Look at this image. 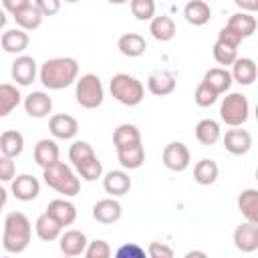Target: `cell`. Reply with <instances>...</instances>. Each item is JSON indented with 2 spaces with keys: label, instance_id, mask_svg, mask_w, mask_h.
I'll return each mask as SVG.
<instances>
[{
  "label": "cell",
  "instance_id": "44",
  "mask_svg": "<svg viewBox=\"0 0 258 258\" xmlns=\"http://www.w3.org/2000/svg\"><path fill=\"white\" fill-rule=\"evenodd\" d=\"M147 254L151 258H171L173 256V250L165 242H151L147 246Z\"/></svg>",
  "mask_w": 258,
  "mask_h": 258
},
{
  "label": "cell",
  "instance_id": "23",
  "mask_svg": "<svg viewBox=\"0 0 258 258\" xmlns=\"http://www.w3.org/2000/svg\"><path fill=\"white\" fill-rule=\"evenodd\" d=\"M28 42H30V38H28L26 30H22V28H10L0 38L2 48L10 54H22L28 48Z\"/></svg>",
  "mask_w": 258,
  "mask_h": 258
},
{
  "label": "cell",
  "instance_id": "28",
  "mask_svg": "<svg viewBox=\"0 0 258 258\" xmlns=\"http://www.w3.org/2000/svg\"><path fill=\"white\" fill-rule=\"evenodd\" d=\"M58 155H60V151H58V145H56L54 139L44 137V139H40V141L34 145V161H36L40 167H46V165L58 161Z\"/></svg>",
  "mask_w": 258,
  "mask_h": 258
},
{
  "label": "cell",
  "instance_id": "22",
  "mask_svg": "<svg viewBox=\"0 0 258 258\" xmlns=\"http://www.w3.org/2000/svg\"><path fill=\"white\" fill-rule=\"evenodd\" d=\"M226 26L232 28V30L244 40V38H250V36L256 32L258 22H256L254 14H250V12H236V14H232V16L228 18Z\"/></svg>",
  "mask_w": 258,
  "mask_h": 258
},
{
  "label": "cell",
  "instance_id": "19",
  "mask_svg": "<svg viewBox=\"0 0 258 258\" xmlns=\"http://www.w3.org/2000/svg\"><path fill=\"white\" fill-rule=\"evenodd\" d=\"M46 214H50L62 228L71 226L77 220V208L73 202H69L67 198H56L52 202H48L46 206Z\"/></svg>",
  "mask_w": 258,
  "mask_h": 258
},
{
  "label": "cell",
  "instance_id": "30",
  "mask_svg": "<svg viewBox=\"0 0 258 258\" xmlns=\"http://www.w3.org/2000/svg\"><path fill=\"white\" fill-rule=\"evenodd\" d=\"M218 175H220V167H218V163L214 159L204 157V159H200L194 165V179L200 185H212V183H216Z\"/></svg>",
  "mask_w": 258,
  "mask_h": 258
},
{
  "label": "cell",
  "instance_id": "15",
  "mask_svg": "<svg viewBox=\"0 0 258 258\" xmlns=\"http://www.w3.org/2000/svg\"><path fill=\"white\" fill-rule=\"evenodd\" d=\"M87 244H89V240H87L85 232H81V230H67V232H60V236H58V248L64 256L85 254Z\"/></svg>",
  "mask_w": 258,
  "mask_h": 258
},
{
  "label": "cell",
  "instance_id": "45",
  "mask_svg": "<svg viewBox=\"0 0 258 258\" xmlns=\"http://www.w3.org/2000/svg\"><path fill=\"white\" fill-rule=\"evenodd\" d=\"M62 0H34V6L42 12V16H54L60 10Z\"/></svg>",
  "mask_w": 258,
  "mask_h": 258
},
{
  "label": "cell",
  "instance_id": "12",
  "mask_svg": "<svg viewBox=\"0 0 258 258\" xmlns=\"http://www.w3.org/2000/svg\"><path fill=\"white\" fill-rule=\"evenodd\" d=\"M234 246L244 254L256 252L258 250V224L246 220L244 224L236 226V230H234Z\"/></svg>",
  "mask_w": 258,
  "mask_h": 258
},
{
  "label": "cell",
  "instance_id": "36",
  "mask_svg": "<svg viewBox=\"0 0 258 258\" xmlns=\"http://www.w3.org/2000/svg\"><path fill=\"white\" fill-rule=\"evenodd\" d=\"M75 169L81 175V179H85V181H95V179H99L103 175V165H101V161H99L97 155L91 157V159H87V161H83Z\"/></svg>",
  "mask_w": 258,
  "mask_h": 258
},
{
  "label": "cell",
  "instance_id": "17",
  "mask_svg": "<svg viewBox=\"0 0 258 258\" xmlns=\"http://www.w3.org/2000/svg\"><path fill=\"white\" fill-rule=\"evenodd\" d=\"M147 91L155 97H165V95H171L175 91V77L173 73L169 71H153L149 77H147Z\"/></svg>",
  "mask_w": 258,
  "mask_h": 258
},
{
  "label": "cell",
  "instance_id": "3",
  "mask_svg": "<svg viewBox=\"0 0 258 258\" xmlns=\"http://www.w3.org/2000/svg\"><path fill=\"white\" fill-rule=\"evenodd\" d=\"M42 177H44V183L48 187H52L54 191L62 194L64 198H73V196H77L81 191V179L60 159L50 163V165H46V167H42Z\"/></svg>",
  "mask_w": 258,
  "mask_h": 258
},
{
  "label": "cell",
  "instance_id": "13",
  "mask_svg": "<svg viewBox=\"0 0 258 258\" xmlns=\"http://www.w3.org/2000/svg\"><path fill=\"white\" fill-rule=\"evenodd\" d=\"M22 105H24L26 115L32 119H44L52 111V99L44 91H32L30 95L24 97Z\"/></svg>",
  "mask_w": 258,
  "mask_h": 258
},
{
  "label": "cell",
  "instance_id": "38",
  "mask_svg": "<svg viewBox=\"0 0 258 258\" xmlns=\"http://www.w3.org/2000/svg\"><path fill=\"white\" fill-rule=\"evenodd\" d=\"M129 8L131 14L141 22L151 20L155 16V0H129Z\"/></svg>",
  "mask_w": 258,
  "mask_h": 258
},
{
  "label": "cell",
  "instance_id": "16",
  "mask_svg": "<svg viewBox=\"0 0 258 258\" xmlns=\"http://www.w3.org/2000/svg\"><path fill=\"white\" fill-rule=\"evenodd\" d=\"M103 189L111 198H121V196L129 194V189H131V177H129V173L123 171V169H111L103 177Z\"/></svg>",
  "mask_w": 258,
  "mask_h": 258
},
{
  "label": "cell",
  "instance_id": "48",
  "mask_svg": "<svg viewBox=\"0 0 258 258\" xmlns=\"http://www.w3.org/2000/svg\"><path fill=\"white\" fill-rule=\"evenodd\" d=\"M234 4L242 12H250V14H254L258 10V0H234Z\"/></svg>",
  "mask_w": 258,
  "mask_h": 258
},
{
  "label": "cell",
  "instance_id": "40",
  "mask_svg": "<svg viewBox=\"0 0 258 258\" xmlns=\"http://www.w3.org/2000/svg\"><path fill=\"white\" fill-rule=\"evenodd\" d=\"M212 52H214L216 62L222 64V67H230V64L236 60V56H238V48H232V46H228V44H224V42H218V40H216Z\"/></svg>",
  "mask_w": 258,
  "mask_h": 258
},
{
  "label": "cell",
  "instance_id": "46",
  "mask_svg": "<svg viewBox=\"0 0 258 258\" xmlns=\"http://www.w3.org/2000/svg\"><path fill=\"white\" fill-rule=\"evenodd\" d=\"M218 42H224V44H228V46H232V48H238L240 42H242V38H240L232 28L224 26V28L218 32Z\"/></svg>",
  "mask_w": 258,
  "mask_h": 258
},
{
  "label": "cell",
  "instance_id": "29",
  "mask_svg": "<svg viewBox=\"0 0 258 258\" xmlns=\"http://www.w3.org/2000/svg\"><path fill=\"white\" fill-rule=\"evenodd\" d=\"M12 18H14V22L18 24V28H22V30H36L40 24H42V12L34 6V4H28V6H24L22 10H18V12H14L12 14Z\"/></svg>",
  "mask_w": 258,
  "mask_h": 258
},
{
  "label": "cell",
  "instance_id": "53",
  "mask_svg": "<svg viewBox=\"0 0 258 258\" xmlns=\"http://www.w3.org/2000/svg\"><path fill=\"white\" fill-rule=\"evenodd\" d=\"M62 2H67V4H77V2H81V0H62Z\"/></svg>",
  "mask_w": 258,
  "mask_h": 258
},
{
  "label": "cell",
  "instance_id": "52",
  "mask_svg": "<svg viewBox=\"0 0 258 258\" xmlns=\"http://www.w3.org/2000/svg\"><path fill=\"white\" fill-rule=\"evenodd\" d=\"M109 4H125V2H129V0H107Z\"/></svg>",
  "mask_w": 258,
  "mask_h": 258
},
{
  "label": "cell",
  "instance_id": "41",
  "mask_svg": "<svg viewBox=\"0 0 258 258\" xmlns=\"http://www.w3.org/2000/svg\"><path fill=\"white\" fill-rule=\"evenodd\" d=\"M87 258H109L111 256V246L105 240H93L85 248Z\"/></svg>",
  "mask_w": 258,
  "mask_h": 258
},
{
  "label": "cell",
  "instance_id": "32",
  "mask_svg": "<svg viewBox=\"0 0 258 258\" xmlns=\"http://www.w3.org/2000/svg\"><path fill=\"white\" fill-rule=\"evenodd\" d=\"M24 151V137L16 129H8L0 135V153L8 157H18Z\"/></svg>",
  "mask_w": 258,
  "mask_h": 258
},
{
  "label": "cell",
  "instance_id": "14",
  "mask_svg": "<svg viewBox=\"0 0 258 258\" xmlns=\"http://www.w3.org/2000/svg\"><path fill=\"white\" fill-rule=\"evenodd\" d=\"M123 216V208L121 204L115 200V198H105V200H99L95 206H93V218L99 222V224H115L119 222Z\"/></svg>",
  "mask_w": 258,
  "mask_h": 258
},
{
  "label": "cell",
  "instance_id": "34",
  "mask_svg": "<svg viewBox=\"0 0 258 258\" xmlns=\"http://www.w3.org/2000/svg\"><path fill=\"white\" fill-rule=\"evenodd\" d=\"M220 137H222V129H220L218 121H214V119L198 121V125H196V139L202 145H214V143L220 141Z\"/></svg>",
  "mask_w": 258,
  "mask_h": 258
},
{
  "label": "cell",
  "instance_id": "8",
  "mask_svg": "<svg viewBox=\"0 0 258 258\" xmlns=\"http://www.w3.org/2000/svg\"><path fill=\"white\" fill-rule=\"evenodd\" d=\"M10 75H12V81L18 85V87H28L34 83L36 75H38V67H36V60L34 56H28V54H18L10 67Z\"/></svg>",
  "mask_w": 258,
  "mask_h": 258
},
{
  "label": "cell",
  "instance_id": "21",
  "mask_svg": "<svg viewBox=\"0 0 258 258\" xmlns=\"http://www.w3.org/2000/svg\"><path fill=\"white\" fill-rule=\"evenodd\" d=\"M117 48H119V52H121L123 56L137 58V56H141V54L145 52L147 42H145V38H143L141 34H137V32H125V34L119 36Z\"/></svg>",
  "mask_w": 258,
  "mask_h": 258
},
{
  "label": "cell",
  "instance_id": "42",
  "mask_svg": "<svg viewBox=\"0 0 258 258\" xmlns=\"http://www.w3.org/2000/svg\"><path fill=\"white\" fill-rule=\"evenodd\" d=\"M14 175H16V163H14V157L0 155V181H12Z\"/></svg>",
  "mask_w": 258,
  "mask_h": 258
},
{
  "label": "cell",
  "instance_id": "1",
  "mask_svg": "<svg viewBox=\"0 0 258 258\" xmlns=\"http://www.w3.org/2000/svg\"><path fill=\"white\" fill-rule=\"evenodd\" d=\"M79 77V62L73 56H54L46 58L40 64L38 79L44 89L48 91H60L71 87Z\"/></svg>",
  "mask_w": 258,
  "mask_h": 258
},
{
  "label": "cell",
  "instance_id": "6",
  "mask_svg": "<svg viewBox=\"0 0 258 258\" xmlns=\"http://www.w3.org/2000/svg\"><path fill=\"white\" fill-rule=\"evenodd\" d=\"M250 117L248 97L242 93H228L220 105V119L228 127H242Z\"/></svg>",
  "mask_w": 258,
  "mask_h": 258
},
{
  "label": "cell",
  "instance_id": "18",
  "mask_svg": "<svg viewBox=\"0 0 258 258\" xmlns=\"http://www.w3.org/2000/svg\"><path fill=\"white\" fill-rule=\"evenodd\" d=\"M232 81H236L242 87H250L256 77H258V69L256 62L248 56H236V60L232 62Z\"/></svg>",
  "mask_w": 258,
  "mask_h": 258
},
{
  "label": "cell",
  "instance_id": "49",
  "mask_svg": "<svg viewBox=\"0 0 258 258\" xmlns=\"http://www.w3.org/2000/svg\"><path fill=\"white\" fill-rule=\"evenodd\" d=\"M6 202H8V191L0 185V212H2V208L6 206Z\"/></svg>",
  "mask_w": 258,
  "mask_h": 258
},
{
  "label": "cell",
  "instance_id": "11",
  "mask_svg": "<svg viewBox=\"0 0 258 258\" xmlns=\"http://www.w3.org/2000/svg\"><path fill=\"white\" fill-rule=\"evenodd\" d=\"M224 147L228 153L232 155H246L252 149V135L250 131L242 129V127H232L226 131V135L222 137Z\"/></svg>",
  "mask_w": 258,
  "mask_h": 258
},
{
  "label": "cell",
  "instance_id": "33",
  "mask_svg": "<svg viewBox=\"0 0 258 258\" xmlns=\"http://www.w3.org/2000/svg\"><path fill=\"white\" fill-rule=\"evenodd\" d=\"M22 101V95L16 85L12 83H2L0 85V117L10 115Z\"/></svg>",
  "mask_w": 258,
  "mask_h": 258
},
{
  "label": "cell",
  "instance_id": "20",
  "mask_svg": "<svg viewBox=\"0 0 258 258\" xmlns=\"http://www.w3.org/2000/svg\"><path fill=\"white\" fill-rule=\"evenodd\" d=\"M183 18L191 26H204L212 18V8L206 0H187L183 6Z\"/></svg>",
  "mask_w": 258,
  "mask_h": 258
},
{
  "label": "cell",
  "instance_id": "47",
  "mask_svg": "<svg viewBox=\"0 0 258 258\" xmlns=\"http://www.w3.org/2000/svg\"><path fill=\"white\" fill-rule=\"evenodd\" d=\"M28 4H32V2H30V0H2V8H4L6 12H10V14L22 10V8L28 6Z\"/></svg>",
  "mask_w": 258,
  "mask_h": 258
},
{
  "label": "cell",
  "instance_id": "24",
  "mask_svg": "<svg viewBox=\"0 0 258 258\" xmlns=\"http://www.w3.org/2000/svg\"><path fill=\"white\" fill-rule=\"evenodd\" d=\"M117 159L123 169H139L145 163V149L143 143H135L129 147L117 149Z\"/></svg>",
  "mask_w": 258,
  "mask_h": 258
},
{
  "label": "cell",
  "instance_id": "9",
  "mask_svg": "<svg viewBox=\"0 0 258 258\" xmlns=\"http://www.w3.org/2000/svg\"><path fill=\"white\" fill-rule=\"evenodd\" d=\"M10 191L16 200L20 202H32L38 198L40 194V181L30 175V173H20V175H14L12 181H10Z\"/></svg>",
  "mask_w": 258,
  "mask_h": 258
},
{
  "label": "cell",
  "instance_id": "4",
  "mask_svg": "<svg viewBox=\"0 0 258 258\" xmlns=\"http://www.w3.org/2000/svg\"><path fill=\"white\" fill-rule=\"evenodd\" d=\"M109 91L115 101H119L125 107H135L143 101L145 97V87L139 79L127 75V73H117L109 81Z\"/></svg>",
  "mask_w": 258,
  "mask_h": 258
},
{
  "label": "cell",
  "instance_id": "31",
  "mask_svg": "<svg viewBox=\"0 0 258 258\" xmlns=\"http://www.w3.org/2000/svg\"><path fill=\"white\" fill-rule=\"evenodd\" d=\"M238 210L248 222L258 224V189L254 187L242 189V194L238 196Z\"/></svg>",
  "mask_w": 258,
  "mask_h": 258
},
{
  "label": "cell",
  "instance_id": "37",
  "mask_svg": "<svg viewBox=\"0 0 258 258\" xmlns=\"http://www.w3.org/2000/svg\"><path fill=\"white\" fill-rule=\"evenodd\" d=\"M91 157H95V151H93L91 143H87V141H75V143L69 147V159H71V163H73L75 167L81 165L83 161L91 159Z\"/></svg>",
  "mask_w": 258,
  "mask_h": 258
},
{
  "label": "cell",
  "instance_id": "35",
  "mask_svg": "<svg viewBox=\"0 0 258 258\" xmlns=\"http://www.w3.org/2000/svg\"><path fill=\"white\" fill-rule=\"evenodd\" d=\"M135 143H141V131L133 123H121L113 131V145H115V149L129 147V145H135Z\"/></svg>",
  "mask_w": 258,
  "mask_h": 258
},
{
  "label": "cell",
  "instance_id": "5",
  "mask_svg": "<svg viewBox=\"0 0 258 258\" xmlns=\"http://www.w3.org/2000/svg\"><path fill=\"white\" fill-rule=\"evenodd\" d=\"M75 99L83 109H97L103 105L105 89L101 79L95 73H87L77 77L75 81Z\"/></svg>",
  "mask_w": 258,
  "mask_h": 258
},
{
  "label": "cell",
  "instance_id": "39",
  "mask_svg": "<svg viewBox=\"0 0 258 258\" xmlns=\"http://www.w3.org/2000/svg\"><path fill=\"white\" fill-rule=\"evenodd\" d=\"M218 97H220V95H218L210 85H206L204 81L196 87V93H194L196 105H198V107H204V109H206V107H212V105L218 101Z\"/></svg>",
  "mask_w": 258,
  "mask_h": 258
},
{
  "label": "cell",
  "instance_id": "26",
  "mask_svg": "<svg viewBox=\"0 0 258 258\" xmlns=\"http://www.w3.org/2000/svg\"><path fill=\"white\" fill-rule=\"evenodd\" d=\"M202 81H204L206 85H210L218 95L230 91V87H232V83H234V81H232V75H230V71H228L226 67H214V69H208Z\"/></svg>",
  "mask_w": 258,
  "mask_h": 258
},
{
  "label": "cell",
  "instance_id": "51",
  "mask_svg": "<svg viewBox=\"0 0 258 258\" xmlns=\"http://www.w3.org/2000/svg\"><path fill=\"white\" fill-rule=\"evenodd\" d=\"M185 256H187V258H191V256H202V258H204V256H206V252H200V250H194V252H187Z\"/></svg>",
  "mask_w": 258,
  "mask_h": 258
},
{
  "label": "cell",
  "instance_id": "43",
  "mask_svg": "<svg viewBox=\"0 0 258 258\" xmlns=\"http://www.w3.org/2000/svg\"><path fill=\"white\" fill-rule=\"evenodd\" d=\"M117 258H143L145 256V250L137 244H123L117 248Z\"/></svg>",
  "mask_w": 258,
  "mask_h": 258
},
{
  "label": "cell",
  "instance_id": "10",
  "mask_svg": "<svg viewBox=\"0 0 258 258\" xmlns=\"http://www.w3.org/2000/svg\"><path fill=\"white\" fill-rule=\"evenodd\" d=\"M48 131L54 139H62V141H69V139H75L77 133H79V121L73 117V115H67V113H56L48 119Z\"/></svg>",
  "mask_w": 258,
  "mask_h": 258
},
{
  "label": "cell",
  "instance_id": "25",
  "mask_svg": "<svg viewBox=\"0 0 258 258\" xmlns=\"http://www.w3.org/2000/svg\"><path fill=\"white\" fill-rule=\"evenodd\" d=\"M149 32L155 40L159 42H167L175 36V22L171 16L167 14H161V16H153L149 20Z\"/></svg>",
  "mask_w": 258,
  "mask_h": 258
},
{
  "label": "cell",
  "instance_id": "50",
  "mask_svg": "<svg viewBox=\"0 0 258 258\" xmlns=\"http://www.w3.org/2000/svg\"><path fill=\"white\" fill-rule=\"evenodd\" d=\"M6 22H8L6 10H4V8H0V28H4V26H6Z\"/></svg>",
  "mask_w": 258,
  "mask_h": 258
},
{
  "label": "cell",
  "instance_id": "7",
  "mask_svg": "<svg viewBox=\"0 0 258 258\" xmlns=\"http://www.w3.org/2000/svg\"><path fill=\"white\" fill-rule=\"evenodd\" d=\"M161 159H163V165L171 171H185L189 167V161H191V153L187 149L185 143L181 141H171L163 147V153H161Z\"/></svg>",
  "mask_w": 258,
  "mask_h": 258
},
{
  "label": "cell",
  "instance_id": "27",
  "mask_svg": "<svg viewBox=\"0 0 258 258\" xmlns=\"http://www.w3.org/2000/svg\"><path fill=\"white\" fill-rule=\"evenodd\" d=\"M34 230H36V236L42 240V242H52V240H58L60 232H62V226L50 216V214H40L34 222Z\"/></svg>",
  "mask_w": 258,
  "mask_h": 258
},
{
  "label": "cell",
  "instance_id": "2",
  "mask_svg": "<svg viewBox=\"0 0 258 258\" xmlns=\"http://www.w3.org/2000/svg\"><path fill=\"white\" fill-rule=\"evenodd\" d=\"M32 238V224L22 212H8L4 218L2 246L8 254H20L28 248Z\"/></svg>",
  "mask_w": 258,
  "mask_h": 258
}]
</instances>
